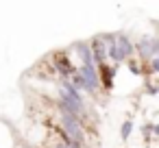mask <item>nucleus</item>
Instances as JSON below:
<instances>
[{"label":"nucleus","instance_id":"f257e3e1","mask_svg":"<svg viewBox=\"0 0 159 148\" xmlns=\"http://www.w3.org/2000/svg\"><path fill=\"white\" fill-rule=\"evenodd\" d=\"M105 44H107V50H109V61H113V65H120V63H129L135 55V44L131 42V37L126 33H100Z\"/></svg>","mask_w":159,"mask_h":148},{"label":"nucleus","instance_id":"f03ea898","mask_svg":"<svg viewBox=\"0 0 159 148\" xmlns=\"http://www.w3.org/2000/svg\"><path fill=\"white\" fill-rule=\"evenodd\" d=\"M59 124H61L63 133L68 135V139H72V141H76L81 146L85 144L87 133H85V120L83 118H79V115H74L70 111H61L59 109Z\"/></svg>","mask_w":159,"mask_h":148},{"label":"nucleus","instance_id":"7ed1b4c3","mask_svg":"<svg viewBox=\"0 0 159 148\" xmlns=\"http://www.w3.org/2000/svg\"><path fill=\"white\" fill-rule=\"evenodd\" d=\"M79 74L83 76V92L89 96H96L100 89V74H98V65H79Z\"/></svg>","mask_w":159,"mask_h":148},{"label":"nucleus","instance_id":"20e7f679","mask_svg":"<svg viewBox=\"0 0 159 148\" xmlns=\"http://www.w3.org/2000/svg\"><path fill=\"white\" fill-rule=\"evenodd\" d=\"M135 52L142 61H152L157 57V37L155 35H142L135 44Z\"/></svg>","mask_w":159,"mask_h":148},{"label":"nucleus","instance_id":"39448f33","mask_svg":"<svg viewBox=\"0 0 159 148\" xmlns=\"http://www.w3.org/2000/svg\"><path fill=\"white\" fill-rule=\"evenodd\" d=\"M70 50H72L74 57H79V65H92V63H94L92 42H76Z\"/></svg>","mask_w":159,"mask_h":148},{"label":"nucleus","instance_id":"423d86ee","mask_svg":"<svg viewBox=\"0 0 159 148\" xmlns=\"http://www.w3.org/2000/svg\"><path fill=\"white\" fill-rule=\"evenodd\" d=\"M92 52H94V63L96 65H105L109 61V50H107V44H105L102 35H96L92 39Z\"/></svg>","mask_w":159,"mask_h":148},{"label":"nucleus","instance_id":"0eeeda50","mask_svg":"<svg viewBox=\"0 0 159 148\" xmlns=\"http://www.w3.org/2000/svg\"><path fill=\"white\" fill-rule=\"evenodd\" d=\"M98 74H100V85H102V89L109 92V89L113 87V76L118 74V65H109V63L98 65Z\"/></svg>","mask_w":159,"mask_h":148},{"label":"nucleus","instance_id":"6e6552de","mask_svg":"<svg viewBox=\"0 0 159 148\" xmlns=\"http://www.w3.org/2000/svg\"><path fill=\"white\" fill-rule=\"evenodd\" d=\"M0 148H16V137L5 122H0Z\"/></svg>","mask_w":159,"mask_h":148},{"label":"nucleus","instance_id":"1a4fd4ad","mask_svg":"<svg viewBox=\"0 0 159 148\" xmlns=\"http://www.w3.org/2000/svg\"><path fill=\"white\" fill-rule=\"evenodd\" d=\"M131 133H133V120H124L122 122V126H120V139H129L131 137Z\"/></svg>","mask_w":159,"mask_h":148},{"label":"nucleus","instance_id":"9d476101","mask_svg":"<svg viewBox=\"0 0 159 148\" xmlns=\"http://www.w3.org/2000/svg\"><path fill=\"white\" fill-rule=\"evenodd\" d=\"M142 135H144V139H152V122L142 126Z\"/></svg>","mask_w":159,"mask_h":148},{"label":"nucleus","instance_id":"9b49d317","mask_svg":"<svg viewBox=\"0 0 159 148\" xmlns=\"http://www.w3.org/2000/svg\"><path fill=\"white\" fill-rule=\"evenodd\" d=\"M148 70H150L152 74H159V57H155V59L148 63Z\"/></svg>","mask_w":159,"mask_h":148},{"label":"nucleus","instance_id":"f8f14e48","mask_svg":"<svg viewBox=\"0 0 159 148\" xmlns=\"http://www.w3.org/2000/svg\"><path fill=\"white\" fill-rule=\"evenodd\" d=\"M129 70H131V74H142V68H139V63H135L133 59L129 61Z\"/></svg>","mask_w":159,"mask_h":148},{"label":"nucleus","instance_id":"ddd939ff","mask_svg":"<svg viewBox=\"0 0 159 148\" xmlns=\"http://www.w3.org/2000/svg\"><path fill=\"white\" fill-rule=\"evenodd\" d=\"M152 135L159 139V122H157V124H152Z\"/></svg>","mask_w":159,"mask_h":148},{"label":"nucleus","instance_id":"4468645a","mask_svg":"<svg viewBox=\"0 0 159 148\" xmlns=\"http://www.w3.org/2000/svg\"><path fill=\"white\" fill-rule=\"evenodd\" d=\"M157 57H159V35H157Z\"/></svg>","mask_w":159,"mask_h":148}]
</instances>
